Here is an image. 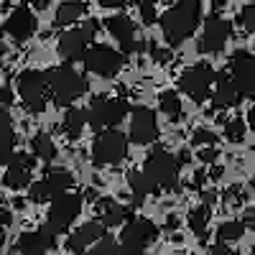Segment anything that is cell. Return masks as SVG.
Wrapping results in <instances>:
<instances>
[{"label":"cell","instance_id":"cell-50","mask_svg":"<svg viewBox=\"0 0 255 255\" xmlns=\"http://www.w3.org/2000/svg\"><path fill=\"white\" fill-rule=\"evenodd\" d=\"M250 3H253V5H255V0H250Z\"/></svg>","mask_w":255,"mask_h":255},{"label":"cell","instance_id":"cell-23","mask_svg":"<svg viewBox=\"0 0 255 255\" xmlns=\"http://www.w3.org/2000/svg\"><path fill=\"white\" fill-rule=\"evenodd\" d=\"M15 250L20 255H46L51 248L46 245L44 235L36 230V232H23V235L18 238V243H15Z\"/></svg>","mask_w":255,"mask_h":255},{"label":"cell","instance_id":"cell-29","mask_svg":"<svg viewBox=\"0 0 255 255\" xmlns=\"http://www.w3.org/2000/svg\"><path fill=\"white\" fill-rule=\"evenodd\" d=\"M245 235V222H238V220H230V222H222L220 230H217V238L222 243H235Z\"/></svg>","mask_w":255,"mask_h":255},{"label":"cell","instance_id":"cell-38","mask_svg":"<svg viewBox=\"0 0 255 255\" xmlns=\"http://www.w3.org/2000/svg\"><path fill=\"white\" fill-rule=\"evenodd\" d=\"M10 100H13V92H10V84H5V87L0 90V108H3V105H10Z\"/></svg>","mask_w":255,"mask_h":255},{"label":"cell","instance_id":"cell-4","mask_svg":"<svg viewBox=\"0 0 255 255\" xmlns=\"http://www.w3.org/2000/svg\"><path fill=\"white\" fill-rule=\"evenodd\" d=\"M46 92H49V77L46 72L26 69L18 77V95L28 113H44L46 110Z\"/></svg>","mask_w":255,"mask_h":255},{"label":"cell","instance_id":"cell-46","mask_svg":"<svg viewBox=\"0 0 255 255\" xmlns=\"http://www.w3.org/2000/svg\"><path fill=\"white\" fill-rule=\"evenodd\" d=\"M3 54H5V46H3V33H0V67H3Z\"/></svg>","mask_w":255,"mask_h":255},{"label":"cell","instance_id":"cell-30","mask_svg":"<svg viewBox=\"0 0 255 255\" xmlns=\"http://www.w3.org/2000/svg\"><path fill=\"white\" fill-rule=\"evenodd\" d=\"M207 222H209V207H197V209H191L189 212V227L194 235H204L207 232Z\"/></svg>","mask_w":255,"mask_h":255},{"label":"cell","instance_id":"cell-21","mask_svg":"<svg viewBox=\"0 0 255 255\" xmlns=\"http://www.w3.org/2000/svg\"><path fill=\"white\" fill-rule=\"evenodd\" d=\"M13 148H15L13 120L8 113H0V166L13 158Z\"/></svg>","mask_w":255,"mask_h":255},{"label":"cell","instance_id":"cell-39","mask_svg":"<svg viewBox=\"0 0 255 255\" xmlns=\"http://www.w3.org/2000/svg\"><path fill=\"white\" fill-rule=\"evenodd\" d=\"M97 3H100L102 8H123L125 0H97Z\"/></svg>","mask_w":255,"mask_h":255},{"label":"cell","instance_id":"cell-43","mask_svg":"<svg viewBox=\"0 0 255 255\" xmlns=\"http://www.w3.org/2000/svg\"><path fill=\"white\" fill-rule=\"evenodd\" d=\"M176 227H179V220L176 217H168L166 220V230H176Z\"/></svg>","mask_w":255,"mask_h":255},{"label":"cell","instance_id":"cell-10","mask_svg":"<svg viewBox=\"0 0 255 255\" xmlns=\"http://www.w3.org/2000/svg\"><path fill=\"white\" fill-rule=\"evenodd\" d=\"M79 212H82V197H79V194H67V191H64L61 197L51 199L46 222H49L56 232H67L69 225L79 217Z\"/></svg>","mask_w":255,"mask_h":255},{"label":"cell","instance_id":"cell-47","mask_svg":"<svg viewBox=\"0 0 255 255\" xmlns=\"http://www.w3.org/2000/svg\"><path fill=\"white\" fill-rule=\"evenodd\" d=\"M248 120H250V125H253V128H255V108H253V110H250V118H248Z\"/></svg>","mask_w":255,"mask_h":255},{"label":"cell","instance_id":"cell-27","mask_svg":"<svg viewBox=\"0 0 255 255\" xmlns=\"http://www.w3.org/2000/svg\"><path fill=\"white\" fill-rule=\"evenodd\" d=\"M128 184H130L133 202H135V204H140L148 194H153V191H151V184H148V179H145L143 171H130V174H128Z\"/></svg>","mask_w":255,"mask_h":255},{"label":"cell","instance_id":"cell-40","mask_svg":"<svg viewBox=\"0 0 255 255\" xmlns=\"http://www.w3.org/2000/svg\"><path fill=\"white\" fill-rule=\"evenodd\" d=\"M151 56H153L156 61H166V59H168V54L161 51V49H156V46H151Z\"/></svg>","mask_w":255,"mask_h":255},{"label":"cell","instance_id":"cell-25","mask_svg":"<svg viewBox=\"0 0 255 255\" xmlns=\"http://www.w3.org/2000/svg\"><path fill=\"white\" fill-rule=\"evenodd\" d=\"M84 125H87V110L72 108L67 115H64V133H67L69 138H79Z\"/></svg>","mask_w":255,"mask_h":255},{"label":"cell","instance_id":"cell-42","mask_svg":"<svg viewBox=\"0 0 255 255\" xmlns=\"http://www.w3.org/2000/svg\"><path fill=\"white\" fill-rule=\"evenodd\" d=\"M202 181H204V171H197V174H194V179H191V186L199 189V186H202Z\"/></svg>","mask_w":255,"mask_h":255},{"label":"cell","instance_id":"cell-16","mask_svg":"<svg viewBox=\"0 0 255 255\" xmlns=\"http://www.w3.org/2000/svg\"><path fill=\"white\" fill-rule=\"evenodd\" d=\"M5 33L10 36V38H15V41H28L33 33H36V28H38V20H36V15L31 13V8L28 5H20V8H15L10 15H8V20H5Z\"/></svg>","mask_w":255,"mask_h":255},{"label":"cell","instance_id":"cell-18","mask_svg":"<svg viewBox=\"0 0 255 255\" xmlns=\"http://www.w3.org/2000/svg\"><path fill=\"white\" fill-rule=\"evenodd\" d=\"M105 26H108V31L120 41V46H123L125 54H130V51H138V49H140V41H138L135 26H133V20L128 18V15H123V13L110 15Z\"/></svg>","mask_w":255,"mask_h":255},{"label":"cell","instance_id":"cell-36","mask_svg":"<svg viewBox=\"0 0 255 255\" xmlns=\"http://www.w3.org/2000/svg\"><path fill=\"white\" fill-rule=\"evenodd\" d=\"M240 23H243L248 31L255 33V5H253V3H248V5L243 8V13H240Z\"/></svg>","mask_w":255,"mask_h":255},{"label":"cell","instance_id":"cell-12","mask_svg":"<svg viewBox=\"0 0 255 255\" xmlns=\"http://www.w3.org/2000/svg\"><path fill=\"white\" fill-rule=\"evenodd\" d=\"M74 184V176L69 171H61V168H51V171L31 184V199L33 202H51L56 197H61L64 191Z\"/></svg>","mask_w":255,"mask_h":255},{"label":"cell","instance_id":"cell-49","mask_svg":"<svg viewBox=\"0 0 255 255\" xmlns=\"http://www.w3.org/2000/svg\"><path fill=\"white\" fill-rule=\"evenodd\" d=\"M253 255H255V243H253Z\"/></svg>","mask_w":255,"mask_h":255},{"label":"cell","instance_id":"cell-1","mask_svg":"<svg viewBox=\"0 0 255 255\" xmlns=\"http://www.w3.org/2000/svg\"><path fill=\"white\" fill-rule=\"evenodd\" d=\"M202 23V3L199 0H179L174 8L161 15V31L168 46H179L197 31Z\"/></svg>","mask_w":255,"mask_h":255},{"label":"cell","instance_id":"cell-15","mask_svg":"<svg viewBox=\"0 0 255 255\" xmlns=\"http://www.w3.org/2000/svg\"><path fill=\"white\" fill-rule=\"evenodd\" d=\"M105 225L102 220H90V222H84L77 232H72V235L67 238V250L72 255H82V253H87V248H92L97 240L105 238Z\"/></svg>","mask_w":255,"mask_h":255},{"label":"cell","instance_id":"cell-13","mask_svg":"<svg viewBox=\"0 0 255 255\" xmlns=\"http://www.w3.org/2000/svg\"><path fill=\"white\" fill-rule=\"evenodd\" d=\"M230 77L238 84L243 97H253L255 95V56L245 49L235 51L230 56Z\"/></svg>","mask_w":255,"mask_h":255},{"label":"cell","instance_id":"cell-2","mask_svg":"<svg viewBox=\"0 0 255 255\" xmlns=\"http://www.w3.org/2000/svg\"><path fill=\"white\" fill-rule=\"evenodd\" d=\"M179 158L171 156L168 151H163L161 145H156L151 153L145 156V163H143V174L151 184V191L158 194V191H168L174 189L176 181H179Z\"/></svg>","mask_w":255,"mask_h":255},{"label":"cell","instance_id":"cell-5","mask_svg":"<svg viewBox=\"0 0 255 255\" xmlns=\"http://www.w3.org/2000/svg\"><path fill=\"white\" fill-rule=\"evenodd\" d=\"M125 156H128V138L120 130H115V128L100 130V135L95 138V145H92L95 166H100V168L118 166L120 161H125Z\"/></svg>","mask_w":255,"mask_h":255},{"label":"cell","instance_id":"cell-34","mask_svg":"<svg viewBox=\"0 0 255 255\" xmlns=\"http://www.w3.org/2000/svg\"><path fill=\"white\" fill-rule=\"evenodd\" d=\"M191 143H194L197 148L199 145H217V135L212 130H194L191 133Z\"/></svg>","mask_w":255,"mask_h":255},{"label":"cell","instance_id":"cell-26","mask_svg":"<svg viewBox=\"0 0 255 255\" xmlns=\"http://www.w3.org/2000/svg\"><path fill=\"white\" fill-rule=\"evenodd\" d=\"M31 148H33V153H36L41 161H46V163H51V161L56 158V145H54V140H51L49 133H38V135L31 140Z\"/></svg>","mask_w":255,"mask_h":255},{"label":"cell","instance_id":"cell-45","mask_svg":"<svg viewBox=\"0 0 255 255\" xmlns=\"http://www.w3.org/2000/svg\"><path fill=\"white\" fill-rule=\"evenodd\" d=\"M245 222H250V225L255 227V207H253V209L248 212V217H245Z\"/></svg>","mask_w":255,"mask_h":255},{"label":"cell","instance_id":"cell-35","mask_svg":"<svg viewBox=\"0 0 255 255\" xmlns=\"http://www.w3.org/2000/svg\"><path fill=\"white\" fill-rule=\"evenodd\" d=\"M197 156H199V161H202V163H217L220 151H217V145H199Z\"/></svg>","mask_w":255,"mask_h":255},{"label":"cell","instance_id":"cell-22","mask_svg":"<svg viewBox=\"0 0 255 255\" xmlns=\"http://www.w3.org/2000/svg\"><path fill=\"white\" fill-rule=\"evenodd\" d=\"M97 212H100V220L108 227H118L128 217V209L120 202H115V199H100L97 202Z\"/></svg>","mask_w":255,"mask_h":255},{"label":"cell","instance_id":"cell-44","mask_svg":"<svg viewBox=\"0 0 255 255\" xmlns=\"http://www.w3.org/2000/svg\"><path fill=\"white\" fill-rule=\"evenodd\" d=\"M5 222L3 220H0V248H3V243H5V227H3Z\"/></svg>","mask_w":255,"mask_h":255},{"label":"cell","instance_id":"cell-3","mask_svg":"<svg viewBox=\"0 0 255 255\" xmlns=\"http://www.w3.org/2000/svg\"><path fill=\"white\" fill-rule=\"evenodd\" d=\"M49 77V92L56 100V105H72L77 102L84 92H87V79H84L74 67L64 64V67H56L51 72H46Z\"/></svg>","mask_w":255,"mask_h":255},{"label":"cell","instance_id":"cell-20","mask_svg":"<svg viewBox=\"0 0 255 255\" xmlns=\"http://www.w3.org/2000/svg\"><path fill=\"white\" fill-rule=\"evenodd\" d=\"M243 100V92L238 90V84L232 82V77H220L217 90H215V105L217 108H235Z\"/></svg>","mask_w":255,"mask_h":255},{"label":"cell","instance_id":"cell-31","mask_svg":"<svg viewBox=\"0 0 255 255\" xmlns=\"http://www.w3.org/2000/svg\"><path fill=\"white\" fill-rule=\"evenodd\" d=\"M225 135L232 143H240L245 138V120L243 118H230L225 120Z\"/></svg>","mask_w":255,"mask_h":255},{"label":"cell","instance_id":"cell-8","mask_svg":"<svg viewBox=\"0 0 255 255\" xmlns=\"http://www.w3.org/2000/svg\"><path fill=\"white\" fill-rule=\"evenodd\" d=\"M215 79H217V74L212 72L207 64H194V67H189V69L181 72L179 84L194 102H204L209 97V92H212V82Z\"/></svg>","mask_w":255,"mask_h":255},{"label":"cell","instance_id":"cell-11","mask_svg":"<svg viewBox=\"0 0 255 255\" xmlns=\"http://www.w3.org/2000/svg\"><path fill=\"white\" fill-rule=\"evenodd\" d=\"M232 33V23L227 18H222L220 13H212L204 20V31L199 38V51L202 54H220L227 44V38Z\"/></svg>","mask_w":255,"mask_h":255},{"label":"cell","instance_id":"cell-7","mask_svg":"<svg viewBox=\"0 0 255 255\" xmlns=\"http://www.w3.org/2000/svg\"><path fill=\"white\" fill-rule=\"evenodd\" d=\"M156 238H158V230L151 220L133 217L120 232V250L125 255H140Z\"/></svg>","mask_w":255,"mask_h":255},{"label":"cell","instance_id":"cell-32","mask_svg":"<svg viewBox=\"0 0 255 255\" xmlns=\"http://www.w3.org/2000/svg\"><path fill=\"white\" fill-rule=\"evenodd\" d=\"M120 253H123L120 250V243H115L113 238H102V240H97L92 245V250L87 255H120Z\"/></svg>","mask_w":255,"mask_h":255},{"label":"cell","instance_id":"cell-51","mask_svg":"<svg viewBox=\"0 0 255 255\" xmlns=\"http://www.w3.org/2000/svg\"><path fill=\"white\" fill-rule=\"evenodd\" d=\"M140 255H143V253H140Z\"/></svg>","mask_w":255,"mask_h":255},{"label":"cell","instance_id":"cell-24","mask_svg":"<svg viewBox=\"0 0 255 255\" xmlns=\"http://www.w3.org/2000/svg\"><path fill=\"white\" fill-rule=\"evenodd\" d=\"M84 10H87V5H84L82 0H64V3L56 8L54 23L56 26H72L74 20H79L84 15Z\"/></svg>","mask_w":255,"mask_h":255},{"label":"cell","instance_id":"cell-14","mask_svg":"<svg viewBox=\"0 0 255 255\" xmlns=\"http://www.w3.org/2000/svg\"><path fill=\"white\" fill-rule=\"evenodd\" d=\"M130 140L138 145H151L158 140V120L151 108H133L130 113Z\"/></svg>","mask_w":255,"mask_h":255},{"label":"cell","instance_id":"cell-6","mask_svg":"<svg viewBox=\"0 0 255 255\" xmlns=\"http://www.w3.org/2000/svg\"><path fill=\"white\" fill-rule=\"evenodd\" d=\"M128 115V105L120 97H97L90 102L87 108V125H92V130H108L123 123Z\"/></svg>","mask_w":255,"mask_h":255},{"label":"cell","instance_id":"cell-41","mask_svg":"<svg viewBox=\"0 0 255 255\" xmlns=\"http://www.w3.org/2000/svg\"><path fill=\"white\" fill-rule=\"evenodd\" d=\"M225 253H227V248L222 245V240H220L217 245H212V248H209V255H225Z\"/></svg>","mask_w":255,"mask_h":255},{"label":"cell","instance_id":"cell-9","mask_svg":"<svg viewBox=\"0 0 255 255\" xmlns=\"http://www.w3.org/2000/svg\"><path fill=\"white\" fill-rule=\"evenodd\" d=\"M84 67L97 77L110 79L125 67V56L110 46H92L87 49V56H84Z\"/></svg>","mask_w":255,"mask_h":255},{"label":"cell","instance_id":"cell-37","mask_svg":"<svg viewBox=\"0 0 255 255\" xmlns=\"http://www.w3.org/2000/svg\"><path fill=\"white\" fill-rule=\"evenodd\" d=\"M97 31H100V23H97V20H87V23H84V28H82V33L87 36V41H92V38L97 36Z\"/></svg>","mask_w":255,"mask_h":255},{"label":"cell","instance_id":"cell-33","mask_svg":"<svg viewBox=\"0 0 255 255\" xmlns=\"http://www.w3.org/2000/svg\"><path fill=\"white\" fill-rule=\"evenodd\" d=\"M156 5H158V0H138L140 18H143V23H145V26H151L153 20H156Z\"/></svg>","mask_w":255,"mask_h":255},{"label":"cell","instance_id":"cell-28","mask_svg":"<svg viewBox=\"0 0 255 255\" xmlns=\"http://www.w3.org/2000/svg\"><path fill=\"white\" fill-rule=\"evenodd\" d=\"M158 102H161V110L166 113L168 120H179V118H181V100H179V95H176L174 90L161 92Z\"/></svg>","mask_w":255,"mask_h":255},{"label":"cell","instance_id":"cell-19","mask_svg":"<svg viewBox=\"0 0 255 255\" xmlns=\"http://www.w3.org/2000/svg\"><path fill=\"white\" fill-rule=\"evenodd\" d=\"M87 44L90 41L82 31H77V28L64 31L59 36V54L67 61H84V56H87Z\"/></svg>","mask_w":255,"mask_h":255},{"label":"cell","instance_id":"cell-17","mask_svg":"<svg viewBox=\"0 0 255 255\" xmlns=\"http://www.w3.org/2000/svg\"><path fill=\"white\" fill-rule=\"evenodd\" d=\"M31 171H33V158L26 153H13V158L8 161V168H5L3 184L13 191L26 189L31 184Z\"/></svg>","mask_w":255,"mask_h":255},{"label":"cell","instance_id":"cell-48","mask_svg":"<svg viewBox=\"0 0 255 255\" xmlns=\"http://www.w3.org/2000/svg\"><path fill=\"white\" fill-rule=\"evenodd\" d=\"M225 255H240V253H230V250H227V253H225Z\"/></svg>","mask_w":255,"mask_h":255}]
</instances>
